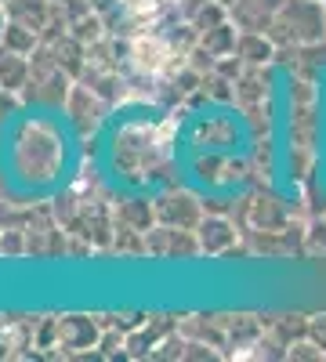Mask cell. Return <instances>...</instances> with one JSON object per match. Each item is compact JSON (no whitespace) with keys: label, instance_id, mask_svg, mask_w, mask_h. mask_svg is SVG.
<instances>
[{"label":"cell","instance_id":"8992f818","mask_svg":"<svg viewBox=\"0 0 326 362\" xmlns=\"http://www.w3.org/2000/svg\"><path fill=\"white\" fill-rule=\"evenodd\" d=\"M203 47H206V54H235V33L221 22V25H214V29H206V37H203Z\"/></svg>","mask_w":326,"mask_h":362},{"label":"cell","instance_id":"52a82bcc","mask_svg":"<svg viewBox=\"0 0 326 362\" xmlns=\"http://www.w3.org/2000/svg\"><path fill=\"white\" fill-rule=\"evenodd\" d=\"M228 243H232V232H228L225 221H206V225H203V250L218 254V250H225Z\"/></svg>","mask_w":326,"mask_h":362},{"label":"cell","instance_id":"5b68a950","mask_svg":"<svg viewBox=\"0 0 326 362\" xmlns=\"http://www.w3.org/2000/svg\"><path fill=\"white\" fill-rule=\"evenodd\" d=\"M235 54H243L247 62H269L272 58V44L264 40L261 33H243L235 40Z\"/></svg>","mask_w":326,"mask_h":362},{"label":"cell","instance_id":"30bf717a","mask_svg":"<svg viewBox=\"0 0 326 362\" xmlns=\"http://www.w3.org/2000/svg\"><path fill=\"white\" fill-rule=\"evenodd\" d=\"M218 4H232V0H218Z\"/></svg>","mask_w":326,"mask_h":362},{"label":"cell","instance_id":"9c48e42d","mask_svg":"<svg viewBox=\"0 0 326 362\" xmlns=\"http://www.w3.org/2000/svg\"><path fill=\"white\" fill-rule=\"evenodd\" d=\"M4 40H8L11 51H29V47H33V40H37V29H25V25L11 22V25L4 29Z\"/></svg>","mask_w":326,"mask_h":362},{"label":"cell","instance_id":"7a4b0ae2","mask_svg":"<svg viewBox=\"0 0 326 362\" xmlns=\"http://www.w3.org/2000/svg\"><path fill=\"white\" fill-rule=\"evenodd\" d=\"M283 4L286 0H232L228 11H232V22L243 33H269Z\"/></svg>","mask_w":326,"mask_h":362},{"label":"cell","instance_id":"ba28073f","mask_svg":"<svg viewBox=\"0 0 326 362\" xmlns=\"http://www.w3.org/2000/svg\"><path fill=\"white\" fill-rule=\"evenodd\" d=\"M25 76V62L18 54H0V83H4L8 90H15Z\"/></svg>","mask_w":326,"mask_h":362},{"label":"cell","instance_id":"3957f363","mask_svg":"<svg viewBox=\"0 0 326 362\" xmlns=\"http://www.w3.org/2000/svg\"><path fill=\"white\" fill-rule=\"evenodd\" d=\"M131 54H134V66H138V69H145V73H163V69H170V66H174V58H177L174 44H170V40H163V37H156V33L138 37V40H134V47H131Z\"/></svg>","mask_w":326,"mask_h":362},{"label":"cell","instance_id":"277c9868","mask_svg":"<svg viewBox=\"0 0 326 362\" xmlns=\"http://www.w3.org/2000/svg\"><path fill=\"white\" fill-rule=\"evenodd\" d=\"M8 11L25 29H44V22H47V4L44 0H11Z\"/></svg>","mask_w":326,"mask_h":362},{"label":"cell","instance_id":"6da1fadb","mask_svg":"<svg viewBox=\"0 0 326 362\" xmlns=\"http://www.w3.org/2000/svg\"><path fill=\"white\" fill-rule=\"evenodd\" d=\"M272 40L283 47H308L326 37V8L319 0H286L272 22Z\"/></svg>","mask_w":326,"mask_h":362},{"label":"cell","instance_id":"8fae6325","mask_svg":"<svg viewBox=\"0 0 326 362\" xmlns=\"http://www.w3.org/2000/svg\"><path fill=\"white\" fill-rule=\"evenodd\" d=\"M322 8H326V4H322Z\"/></svg>","mask_w":326,"mask_h":362}]
</instances>
